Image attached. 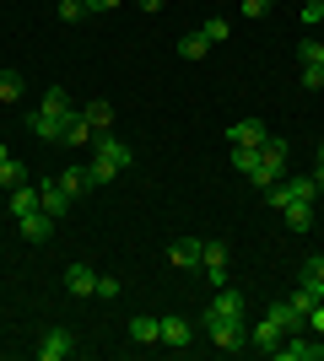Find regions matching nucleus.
I'll list each match as a JSON object with an SVG mask.
<instances>
[{
  "instance_id": "f257e3e1",
  "label": "nucleus",
  "mask_w": 324,
  "mask_h": 361,
  "mask_svg": "<svg viewBox=\"0 0 324 361\" xmlns=\"http://www.w3.org/2000/svg\"><path fill=\"white\" fill-rule=\"evenodd\" d=\"M92 146H97V151H92V162H87V167H92V183H108V178H119L124 167L136 162V151L124 146L119 135H108V130H97V135H92Z\"/></svg>"
},
{
  "instance_id": "f03ea898",
  "label": "nucleus",
  "mask_w": 324,
  "mask_h": 361,
  "mask_svg": "<svg viewBox=\"0 0 324 361\" xmlns=\"http://www.w3.org/2000/svg\"><path fill=\"white\" fill-rule=\"evenodd\" d=\"M205 340L216 350H244L248 345V318H216L205 313Z\"/></svg>"
},
{
  "instance_id": "7ed1b4c3",
  "label": "nucleus",
  "mask_w": 324,
  "mask_h": 361,
  "mask_svg": "<svg viewBox=\"0 0 324 361\" xmlns=\"http://www.w3.org/2000/svg\"><path fill=\"white\" fill-rule=\"evenodd\" d=\"M313 195H319V183H313V173H292V178L287 183H270V189H265V200H270V205H287V200H308L313 205Z\"/></svg>"
},
{
  "instance_id": "20e7f679",
  "label": "nucleus",
  "mask_w": 324,
  "mask_h": 361,
  "mask_svg": "<svg viewBox=\"0 0 324 361\" xmlns=\"http://www.w3.org/2000/svg\"><path fill=\"white\" fill-rule=\"evenodd\" d=\"M71 114H76V108H71ZM71 114H54V108L38 103V108L28 114V130H32L38 140H65V119H71Z\"/></svg>"
},
{
  "instance_id": "39448f33",
  "label": "nucleus",
  "mask_w": 324,
  "mask_h": 361,
  "mask_svg": "<svg viewBox=\"0 0 324 361\" xmlns=\"http://www.w3.org/2000/svg\"><path fill=\"white\" fill-rule=\"evenodd\" d=\"M232 167H238V173H248V183H254V189H270V178H265V151H260V146H232Z\"/></svg>"
},
{
  "instance_id": "423d86ee",
  "label": "nucleus",
  "mask_w": 324,
  "mask_h": 361,
  "mask_svg": "<svg viewBox=\"0 0 324 361\" xmlns=\"http://www.w3.org/2000/svg\"><path fill=\"white\" fill-rule=\"evenodd\" d=\"M200 264H205V275H211V286H227V243L222 238L200 243Z\"/></svg>"
},
{
  "instance_id": "0eeeda50",
  "label": "nucleus",
  "mask_w": 324,
  "mask_h": 361,
  "mask_svg": "<svg viewBox=\"0 0 324 361\" xmlns=\"http://www.w3.org/2000/svg\"><path fill=\"white\" fill-rule=\"evenodd\" d=\"M270 356H281V361H324V345H313V340H303V334H287Z\"/></svg>"
},
{
  "instance_id": "6e6552de",
  "label": "nucleus",
  "mask_w": 324,
  "mask_h": 361,
  "mask_svg": "<svg viewBox=\"0 0 324 361\" xmlns=\"http://www.w3.org/2000/svg\"><path fill=\"white\" fill-rule=\"evenodd\" d=\"M71 350H76V334L71 329H49L44 340H38V361H65Z\"/></svg>"
},
{
  "instance_id": "1a4fd4ad",
  "label": "nucleus",
  "mask_w": 324,
  "mask_h": 361,
  "mask_svg": "<svg viewBox=\"0 0 324 361\" xmlns=\"http://www.w3.org/2000/svg\"><path fill=\"white\" fill-rule=\"evenodd\" d=\"M157 340H162V345H189V340H195V324L168 313V318H157Z\"/></svg>"
},
{
  "instance_id": "9d476101",
  "label": "nucleus",
  "mask_w": 324,
  "mask_h": 361,
  "mask_svg": "<svg viewBox=\"0 0 324 361\" xmlns=\"http://www.w3.org/2000/svg\"><path fill=\"white\" fill-rule=\"evenodd\" d=\"M265 318H270V324H276L281 334H297V329H303V324H308V318L297 313L292 302H270V307H265Z\"/></svg>"
},
{
  "instance_id": "9b49d317",
  "label": "nucleus",
  "mask_w": 324,
  "mask_h": 361,
  "mask_svg": "<svg viewBox=\"0 0 324 361\" xmlns=\"http://www.w3.org/2000/svg\"><path fill=\"white\" fill-rule=\"evenodd\" d=\"M65 291H71V297H97V270L71 264V270H65Z\"/></svg>"
},
{
  "instance_id": "f8f14e48",
  "label": "nucleus",
  "mask_w": 324,
  "mask_h": 361,
  "mask_svg": "<svg viewBox=\"0 0 324 361\" xmlns=\"http://www.w3.org/2000/svg\"><path fill=\"white\" fill-rule=\"evenodd\" d=\"M38 200H44L49 216H65V211H71V195H65L60 178H44V183H38Z\"/></svg>"
},
{
  "instance_id": "ddd939ff",
  "label": "nucleus",
  "mask_w": 324,
  "mask_h": 361,
  "mask_svg": "<svg viewBox=\"0 0 324 361\" xmlns=\"http://www.w3.org/2000/svg\"><path fill=\"white\" fill-rule=\"evenodd\" d=\"M32 211H44V200H38V183H16V189H11V216L22 221V216H32Z\"/></svg>"
},
{
  "instance_id": "4468645a",
  "label": "nucleus",
  "mask_w": 324,
  "mask_h": 361,
  "mask_svg": "<svg viewBox=\"0 0 324 361\" xmlns=\"http://www.w3.org/2000/svg\"><path fill=\"white\" fill-rule=\"evenodd\" d=\"M265 135H270V130H265L260 119H238V124L227 130V140H232V146H265Z\"/></svg>"
},
{
  "instance_id": "2eb2a0df",
  "label": "nucleus",
  "mask_w": 324,
  "mask_h": 361,
  "mask_svg": "<svg viewBox=\"0 0 324 361\" xmlns=\"http://www.w3.org/2000/svg\"><path fill=\"white\" fill-rule=\"evenodd\" d=\"M205 313H216V318H244V297H238L232 286H216V297H211Z\"/></svg>"
},
{
  "instance_id": "dca6fc26",
  "label": "nucleus",
  "mask_w": 324,
  "mask_h": 361,
  "mask_svg": "<svg viewBox=\"0 0 324 361\" xmlns=\"http://www.w3.org/2000/svg\"><path fill=\"white\" fill-rule=\"evenodd\" d=\"M16 226H22V238H28V243H49V232H54V216H49V211H32V216H22Z\"/></svg>"
},
{
  "instance_id": "f3484780",
  "label": "nucleus",
  "mask_w": 324,
  "mask_h": 361,
  "mask_svg": "<svg viewBox=\"0 0 324 361\" xmlns=\"http://www.w3.org/2000/svg\"><path fill=\"white\" fill-rule=\"evenodd\" d=\"M168 264H179V270H195L200 264V238H179L168 248Z\"/></svg>"
},
{
  "instance_id": "a211bd4d",
  "label": "nucleus",
  "mask_w": 324,
  "mask_h": 361,
  "mask_svg": "<svg viewBox=\"0 0 324 361\" xmlns=\"http://www.w3.org/2000/svg\"><path fill=\"white\" fill-rule=\"evenodd\" d=\"M60 183H65V195H71V200H81L87 189H92V167H65Z\"/></svg>"
},
{
  "instance_id": "6ab92c4d",
  "label": "nucleus",
  "mask_w": 324,
  "mask_h": 361,
  "mask_svg": "<svg viewBox=\"0 0 324 361\" xmlns=\"http://www.w3.org/2000/svg\"><path fill=\"white\" fill-rule=\"evenodd\" d=\"M281 340H287V334H281L276 324H270V318H260V324H254V329H248V345H260V350H276Z\"/></svg>"
},
{
  "instance_id": "aec40b11",
  "label": "nucleus",
  "mask_w": 324,
  "mask_h": 361,
  "mask_svg": "<svg viewBox=\"0 0 324 361\" xmlns=\"http://www.w3.org/2000/svg\"><path fill=\"white\" fill-rule=\"evenodd\" d=\"M303 291L324 302V254H313L308 264H303Z\"/></svg>"
},
{
  "instance_id": "412c9836",
  "label": "nucleus",
  "mask_w": 324,
  "mask_h": 361,
  "mask_svg": "<svg viewBox=\"0 0 324 361\" xmlns=\"http://www.w3.org/2000/svg\"><path fill=\"white\" fill-rule=\"evenodd\" d=\"M281 211H287V226H292V232H308V226H313V205H308V200H287Z\"/></svg>"
},
{
  "instance_id": "4be33fe9",
  "label": "nucleus",
  "mask_w": 324,
  "mask_h": 361,
  "mask_svg": "<svg viewBox=\"0 0 324 361\" xmlns=\"http://www.w3.org/2000/svg\"><path fill=\"white\" fill-rule=\"evenodd\" d=\"M0 183H6V189H16V183H32V167H28V162H16V157H6V162H0Z\"/></svg>"
},
{
  "instance_id": "5701e85b",
  "label": "nucleus",
  "mask_w": 324,
  "mask_h": 361,
  "mask_svg": "<svg viewBox=\"0 0 324 361\" xmlns=\"http://www.w3.org/2000/svg\"><path fill=\"white\" fill-rule=\"evenodd\" d=\"M81 119L92 124V130H108V124H114V103H103V97H92V103L81 108Z\"/></svg>"
},
{
  "instance_id": "b1692460",
  "label": "nucleus",
  "mask_w": 324,
  "mask_h": 361,
  "mask_svg": "<svg viewBox=\"0 0 324 361\" xmlns=\"http://www.w3.org/2000/svg\"><path fill=\"white\" fill-rule=\"evenodd\" d=\"M130 340H136V345H157V318L136 313V318H130Z\"/></svg>"
},
{
  "instance_id": "393cba45",
  "label": "nucleus",
  "mask_w": 324,
  "mask_h": 361,
  "mask_svg": "<svg viewBox=\"0 0 324 361\" xmlns=\"http://www.w3.org/2000/svg\"><path fill=\"white\" fill-rule=\"evenodd\" d=\"M205 49H211L205 32H184V38H179V54H184V60H205Z\"/></svg>"
},
{
  "instance_id": "a878e982",
  "label": "nucleus",
  "mask_w": 324,
  "mask_h": 361,
  "mask_svg": "<svg viewBox=\"0 0 324 361\" xmlns=\"http://www.w3.org/2000/svg\"><path fill=\"white\" fill-rule=\"evenodd\" d=\"M38 103H44V108H54V114H71V108H76L65 87H44V97H38Z\"/></svg>"
},
{
  "instance_id": "bb28decb",
  "label": "nucleus",
  "mask_w": 324,
  "mask_h": 361,
  "mask_svg": "<svg viewBox=\"0 0 324 361\" xmlns=\"http://www.w3.org/2000/svg\"><path fill=\"white\" fill-rule=\"evenodd\" d=\"M22 97V75L16 71H0V103H16Z\"/></svg>"
},
{
  "instance_id": "cd10ccee",
  "label": "nucleus",
  "mask_w": 324,
  "mask_h": 361,
  "mask_svg": "<svg viewBox=\"0 0 324 361\" xmlns=\"http://www.w3.org/2000/svg\"><path fill=\"white\" fill-rule=\"evenodd\" d=\"M87 16H92L87 0H60V22H87Z\"/></svg>"
},
{
  "instance_id": "c85d7f7f",
  "label": "nucleus",
  "mask_w": 324,
  "mask_h": 361,
  "mask_svg": "<svg viewBox=\"0 0 324 361\" xmlns=\"http://www.w3.org/2000/svg\"><path fill=\"white\" fill-rule=\"evenodd\" d=\"M297 60L303 65H324V44L319 38H303V44H297Z\"/></svg>"
},
{
  "instance_id": "c756f323",
  "label": "nucleus",
  "mask_w": 324,
  "mask_h": 361,
  "mask_svg": "<svg viewBox=\"0 0 324 361\" xmlns=\"http://www.w3.org/2000/svg\"><path fill=\"white\" fill-rule=\"evenodd\" d=\"M205 38H211V44H222V38H227V32H232V22H227V16H211V22H205Z\"/></svg>"
},
{
  "instance_id": "7c9ffc66",
  "label": "nucleus",
  "mask_w": 324,
  "mask_h": 361,
  "mask_svg": "<svg viewBox=\"0 0 324 361\" xmlns=\"http://www.w3.org/2000/svg\"><path fill=\"white\" fill-rule=\"evenodd\" d=\"M238 11H244L248 22H254V16H265V11H270V0H238Z\"/></svg>"
},
{
  "instance_id": "2f4dec72",
  "label": "nucleus",
  "mask_w": 324,
  "mask_h": 361,
  "mask_svg": "<svg viewBox=\"0 0 324 361\" xmlns=\"http://www.w3.org/2000/svg\"><path fill=\"white\" fill-rule=\"evenodd\" d=\"M303 87H324V65H303Z\"/></svg>"
},
{
  "instance_id": "473e14b6",
  "label": "nucleus",
  "mask_w": 324,
  "mask_h": 361,
  "mask_svg": "<svg viewBox=\"0 0 324 361\" xmlns=\"http://www.w3.org/2000/svg\"><path fill=\"white\" fill-rule=\"evenodd\" d=\"M97 297H119V281H114V275H97Z\"/></svg>"
},
{
  "instance_id": "72a5a7b5",
  "label": "nucleus",
  "mask_w": 324,
  "mask_h": 361,
  "mask_svg": "<svg viewBox=\"0 0 324 361\" xmlns=\"http://www.w3.org/2000/svg\"><path fill=\"white\" fill-rule=\"evenodd\" d=\"M324 22V11H319V0H313V6H303V27H319Z\"/></svg>"
},
{
  "instance_id": "f704fd0d",
  "label": "nucleus",
  "mask_w": 324,
  "mask_h": 361,
  "mask_svg": "<svg viewBox=\"0 0 324 361\" xmlns=\"http://www.w3.org/2000/svg\"><path fill=\"white\" fill-rule=\"evenodd\" d=\"M308 329H313V334H324V302H319V307L308 313Z\"/></svg>"
},
{
  "instance_id": "c9c22d12",
  "label": "nucleus",
  "mask_w": 324,
  "mask_h": 361,
  "mask_svg": "<svg viewBox=\"0 0 324 361\" xmlns=\"http://www.w3.org/2000/svg\"><path fill=\"white\" fill-rule=\"evenodd\" d=\"M87 6H92V11H114V6H119V0H87Z\"/></svg>"
},
{
  "instance_id": "e433bc0d",
  "label": "nucleus",
  "mask_w": 324,
  "mask_h": 361,
  "mask_svg": "<svg viewBox=\"0 0 324 361\" xmlns=\"http://www.w3.org/2000/svg\"><path fill=\"white\" fill-rule=\"evenodd\" d=\"M313 183H319V195H324V162H313Z\"/></svg>"
},
{
  "instance_id": "4c0bfd02",
  "label": "nucleus",
  "mask_w": 324,
  "mask_h": 361,
  "mask_svg": "<svg viewBox=\"0 0 324 361\" xmlns=\"http://www.w3.org/2000/svg\"><path fill=\"white\" fill-rule=\"evenodd\" d=\"M140 11H162V0H140Z\"/></svg>"
},
{
  "instance_id": "58836bf2",
  "label": "nucleus",
  "mask_w": 324,
  "mask_h": 361,
  "mask_svg": "<svg viewBox=\"0 0 324 361\" xmlns=\"http://www.w3.org/2000/svg\"><path fill=\"white\" fill-rule=\"evenodd\" d=\"M6 157H11V151H6V146H0V162H6Z\"/></svg>"
},
{
  "instance_id": "ea45409f",
  "label": "nucleus",
  "mask_w": 324,
  "mask_h": 361,
  "mask_svg": "<svg viewBox=\"0 0 324 361\" xmlns=\"http://www.w3.org/2000/svg\"><path fill=\"white\" fill-rule=\"evenodd\" d=\"M319 162H324V146H319Z\"/></svg>"
},
{
  "instance_id": "a19ab883",
  "label": "nucleus",
  "mask_w": 324,
  "mask_h": 361,
  "mask_svg": "<svg viewBox=\"0 0 324 361\" xmlns=\"http://www.w3.org/2000/svg\"><path fill=\"white\" fill-rule=\"evenodd\" d=\"M303 6H313V0H303Z\"/></svg>"
},
{
  "instance_id": "79ce46f5",
  "label": "nucleus",
  "mask_w": 324,
  "mask_h": 361,
  "mask_svg": "<svg viewBox=\"0 0 324 361\" xmlns=\"http://www.w3.org/2000/svg\"><path fill=\"white\" fill-rule=\"evenodd\" d=\"M319 11H324V0H319Z\"/></svg>"
}]
</instances>
